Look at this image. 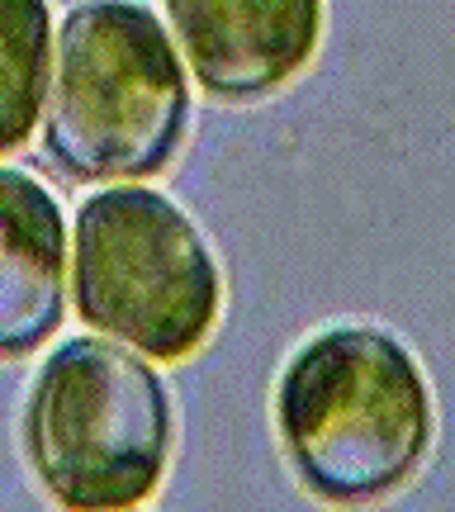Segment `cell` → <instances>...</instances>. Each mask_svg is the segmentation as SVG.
Here are the masks:
<instances>
[{
  "label": "cell",
  "instance_id": "obj_5",
  "mask_svg": "<svg viewBox=\"0 0 455 512\" xmlns=\"http://www.w3.org/2000/svg\"><path fill=\"white\" fill-rule=\"evenodd\" d=\"M190 72L223 100H261L285 86L318 48V0H171Z\"/></svg>",
  "mask_w": 455,
  "mask_h": 512
},
{
  "label": "cell",
  "instance_id": "obj_4",
  "mask_svg": "<svg viewBox=\"0 0 455 512\" xmlns=\"http://www.w3.org/2000/svg\"><path fill=\"white\" fill-rule=\"evenodd\" d=\"M223 280L185 209L110 185L76 209V313L147 361H185L219 318Z\"/></svg>",
  "mask_w": 455,
  "mask_h": 512
},
{
  "label": "cell",
  "instance_id": "obj_1",
  "mask_svg": "<svg viewBox=\"0 0 455 512\" xmlns=\"http://www.w3.org/2000/svg\"><path fill=\"white\" fill-rule=\"evenodd\" d=\"M275 422L299 484L332 508H361L418 475L432 446V394L389 332L332 328L285 366Z\"/></svg>",
  "mask_w": 455,
  "mask_h": 512
},
{
  "label": "cell",
  "instance_id": "obj_6",
  "mask_svg": "<svg viewBox=\"0 0 455 512\" xmlns=\"http://www.w3.org/2000/svg\"><path fill=\"white\" fill-rule=\"evenodd\" d=\"M67 223L24 171L0 166V356H29L62 323Z\"/></svg>",
  "mask_w": 455,
  "mask_h": 512
},
{
  "label": "cell",
  "instance_id": "obj_2",
  "mask_svg": "<svg viewBox=\"0 0 455 512\" xmlns=\"http://www.w3.org/2000/svg\"><path fill=\"white\" fill-rule=\"evenodd\" d=\"M190 124L185 67L143 5H76L57 29L43 147L72 181L162 171Z\"/></svg>",
  "mask_w": 455,
  "mask_h": 512
},
{
  "label": "cell",
  "instance_id": "obj_7",
  "mask_svg": "<svg viewBox=\"0 0 455 512\" xmlns=\"http://www.w3.org/2000/svg\"><path fill=\"white\" fill-rule=\"evenodd\" d=\"M48 81V5L0 0V152L19 147L38 124Z\"/></svg>",
  "mask_w": 455,
  "mask_h": 512
},
{
  "label": "cell",
  "instance_id": "obj_3",
  "mask_svg": "<svg viewBox=\"0 0 455 512\" xmlns=\"http://www.w3.org/2000/svg\"><path fill=\"white\" fill-rule=\"evenodd\" d=\"M24 451L67 512H128L162 484L171 456V399L143 356L72 337L43 361Z\"/></svg>",
  "mask_w": 455,
  "mask_h": 512
}]
</instances>
